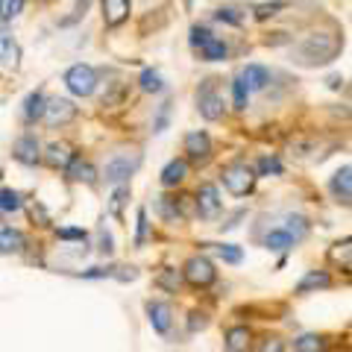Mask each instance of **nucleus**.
I'll use <instances>...</instances> for the list:
<instances>
[{"label": "nucleus", "mask_w": 352, "mask_h": 352, "mask_svg": "<svg viewBox=\"0 0 352 352\" xmlns=\"http://www.w3.org/2000/svg\"><path fill=\"white\" fill-rule=\"evenodd\" d=\"M285 223H288L285 229H288L296 241H302L308 232H311V220L302 217V214H288V217H285Z\"/></svg>", "instance_id": "72a5a7b5"}, {"label": "nucleus", "mask_w": 352, "mask_h": 352, "mask_svg": "<svg viewBox=\"0 0 352 352\" xmlns=\"http://www.w3.org/2000/svg\"><path fill=\"white\" fill-rule=\"evenodd\" d=\"M74 147L68 141H50L47 147H41V164L50 170H65L68 168V162L74 159Z\"/></svg>", "instance_id": "ddd939ff"}, {"label": "nucleus", "mask_w": 352, "mask_h": 352, "mask_svg": "<svg viewBox=\"0 0 352 352\" xmlns=\"http://www.w3.org/2000/svg\"><path fill=\"white\" fill-rule=\"evenodd\" d=\"M88 6H91V0H76V3H74V15L62 18V21H59V27H71V24H76V21H80V18H85Z\"/></svg>", "instance_id": "79ce46f5"}, {"label": "nucleus", "mask_w": 352, "mask_h": 352, "mask_svg": "<svg viewBox=\"0 0 352 352\" xmlns=\"http://www.w3.org/2000/svg\"><path fill=\"white\" fill-rule=\"evenodd\" d=\"M194 214L203 217V220H214L223 208V200H220V191L214 182H200V188L194 191Z\"/></svg>", "instance_id": "1a4fd4ad"}, {"label": "nucleus", "mask_w": 352, "mask_h": 352, "mask_svg": "<svg viewBox=\"0 0 352 352\" xmlns=\"http://www.w3.org/2000/svg\"><path fill=\"white\" fill-rule=\"evenodd\" d=\"M349 244L352 241L344 238V241H338V244H332V250H329V261H344V273H349Z\"/></svg>", "instance_id": "4c0bfd02"}, {"label": "nucleus", "mask_w": 352, "mask_h": 352, "mask_svg": "<svg viewBox=\"0 0 352 352\" xmlns=\"http://www.w3.org/2000/svg\"><path fill=\"white\" fill-rule=\"evenodd\" d=\"M340 50H344V32L338 27L311 30L291 47V62L302 65V68H320V65L335 62Z\"/></svg>", "instance_id": "f257e3e1"}, {"label": "nucleus", "mask_w": 352, "mask_h": 352, "mask_svg": "<svg viewBox=\"0 0 352 352\" xmlns=\"http://www.w3.org/2000/svg\"><path fill=\"white\" fill-rule=\"evenodd\" d=\"M170 100H164L162 106H159V115L156 118H153V132H164V129H168V118H170Z\"/></svg>", "instance_id": "37998d69"}, {"label": "nucleus", "mask_w": 352, "mask_h": 352, "mask_svg": "<svg viewBox=\"0 0 352 352\" xmlns=\"http://www.w3.org/2000/svg\"><path fill=\"white\" fill-rule=\"evenodd\" d=\"M208 326V314L206 311H191L188 314V332H203Z\"/></svg>", "instance_id": "a18cd8bd"}, {"label": "nucleus", "mask_w": 352, "mask_h": 352, "mask_svg": "<svg viewBox=\"0 0 352 352\" xmlns=\"http://www.w3.org/2000/svg\"><path fill=\"white\" fill-rule=\"evenodd\" d=\"M12 159L27 164V168H36V164H41V141L36 132H24V135L15 138L12 144Z\"/></svg>", "instance_id": "f8f14e48"}, {"label": "nucleus", "mask_w": 352, "mask_h": 352, "mask_svg": "<svg viewBox=\"0 0 352 352\" xmlns=\"http://www.w3.org/2000/svg\"><path fill=\"white\" fill-rule=\"evenodd\" d=\"M141 162H144V156H141L138 147H124V150L112 153V159L103 164L100 179L109 185V188H115V185H126L132 179V173L141 168Z\"/></svg>", "instance_id": "f03ea898"}, {"label": "nucleus", "mask_w": 352, "mask_h": 352, "mask_svg": "<svg viewBox=\"0 0 352 352\" xmlns=\"http://www.w3.org/2000/svg\"><path fill=\"white\" fill-rule=\"evenodd\" d=\"M256 176H282V159L276 156V153H270V156H261L258 162H256Z\"/></svg>", "instance_id": "2f4dec72"}, {"label": "nucleus", "mask_w": 352, "mask_h": 352, "mask_svg": "<svg viewBox=\"0 0 352 352\" xmlns=\"http://www.w3.org/2000/svg\"><path fill=\"white\" fill-rule=\"evenodd\" d=\"M188 173H191V164L179 156V159H170L168 164H164V170H162V176H159V182H162V188L173 191V188H179V185L188 179Z\"/></svg>", "instance_id": "f3484780"}, {"label": "nucleus", "mask_w": 352, "mask_h": 352, "mask_svg": "<svg viewBox=\"0 0 352 352\" xmlns=\"http://www.w3.org/2000/svg\"><path fill=\"white\" fill-rule=\"evenodd\" d=\"M285 6H288L285 0H270V3H258V6H252V18H256V21H270V18H276Z\"/></svg>", "instance_id": "f704fd0d"}, {"label": "nucleus", "mask_w": 352, "mask_h": 352, "mask_svg": "<svg viewBox=\"0 0 352 352\" xmlns=\"http://www.w3.org/2000/svg\"><path fill=\"white\" fill-rule=\"evenodd\" d=\"M229 85H232V109H235L238 115H244L247 109H250V88H247V82H244V76L235 74Z\"/></svg>", "instance_id": "bb28decb"}, {"label": "nucleus", "mask_w": 352, "mask_h": 352, "mask_svg": "<svg viewBox=\"0 0 352 352\" xmlns=\"http://www.w3.org/2000/svg\"><path fill=\"white\" fill-rule=\"evenodd\" d=\"M56 238H62V241H85L88 232L85 229H56Z\"/></svg>", "instance_id": "49530a36"}, {"label": "nucleus", "mask_w": 352, "mask_h": 352, "mask_svg": "<svg viewBox=\"0 0 352 352\" xmlns=\"http://www.w3.org/2000/svg\"><path fill=\"white\" fill-rule=\"evenodd\" d=\"M214 18L220 21V24H229V27H241V24H244V18H247V12H241L238 6H220L217 12H214Z\"/></svg>", "instance_id": "c9c22d12"}, {"label": "nucleus", "mask_w": 352, "mask_h": 352, "mask_svg": "<svg viewBox=\"0 0 352 352\" xmlns=\"http://www.w3.org/2000/svg\"><path fill=\"white\" fill-rule=\"evenodd\" d=\"M241 76H244V82L250 88V94L252 91H267V85L273 80V71L270 68H264V65H244V71H241Z\"/></svg>", "instance_id": "4be33fe9"}, {"label": "nucleus", "mask_w": 352, "mask_h": 352, "mask_svg": "<svg viewBox=\"0 0 352 352\" xmlns=\"http://www.w3.org/2000/svg\"><path fill=\"white\" fill-rule=\"evenodd\" d=\"M223 346H226V352H252V349H256V332H252L250 326L226 329Z\"/></svg>", "instance_id": "dca6fc26"}, {"label": "nucleus", "mask_w": 352, "mask_h": 352, "mask_svg": "<svg viewBox=\"0 0 352 352\" xmlns=\"http://www.w3.org/2000/svg\"><path fill=\"white\" fill-rule=\"evenodd\" d=\"M296 244H300V241H296L285 226L270 229V232L261 238V247H264V250H270V252H291Z\"/></svg>", "instance_id": "aec40b11"}, {"label": "nucleus", "mask_w": 352, "mask_h": 352, "mask_svg": "<svg viewBox=\"0 0 352 352\" xmlns=\"http://www.w3.org/2000/svg\"><path fill=\"white\" fill-rule=\"evenodd\" d=\"M329 194H332V200L338 206L349 208V203H352V168L349 164H344V168L329 179Z\"/></svg>", "instance_id": "2eb2a0df"}, {"label": "nucleus", "mask_w": 352, "mask_h": 352, "mask_svg": "<svg viewBox=\"0 0 352 352\" xmlns=\"http://www.w3.org/2000/svg\"><path fill=\"white\" fill-rule=\"evenodd\" d=\"M21 44L12 38V36H6V32H0V65L9 71H18L21 68Z\"/></svg>", "instance_id": "b1692460"}, {"label": "nucleus", "mask_w": 352, "mask_h": 352, "mask_svg": "<svg viewBox=\"0 0 352 352\" xmlns=\"http://www.w3.org/2000/svg\"><path fill=\"white\" fill-rule=\"evenodd\" d=\"M294 352H323L326 349V335H317V332H305L300 338H294Z\"/></svg>", "instance_id": "7c9ffc66"}, {"label": "nucleus", "mask_w": 352, "mask_h": 352, "mask_svg": "<svg viewBox=\"0 0 352 352\" xmlns=\"http://www.w3.org/2000/svg\"><path fill=\"white\" fill-rule=\"evenodd\" d=\"M6 24H9V18H6V3L0 0V32L6 30Z\"/></svg>", "instance_id": "3c124183"}, {"label": "nucleus", "mask_w": 352, "mask_h": 352, "mask_svg": "<svg viewBox=\"0 0 352 352\" xmlns=\"http://www.w3.org/2000/svg\"><path fill=\"white\" fill-rule=\"evenodd\" d=\"M80 279H112L115 276V267L112 264H106V267H91V270H82V273H76Z\"/></svg>", "instance_id": "c03bdc74"}, {"label": "nucleus", "mask_w": 352, "mask_h": 352, "mask_svg": "<svg viewBox=\"0 0 352 352\" xmlns=\"http://www.w3.org/2000/svg\"><path fill=\"white\" fill-rule=\"evenodd\" d=\"M326 288H332V273H329V270H308L305 276L296 282L294 294H296V296H305V294L326 291Z\"/></svg>", "instance_id": "a211bd4d"}, {"label": "nucleus", "mask_w": 352, "mask_h": 352, "mask_svg": "<svg viewBox=\"0 0 352 352\" xmlns=\"http://www.w3.org/2000/svg\"><path fill=\"white\" fill-rule=\"evenodd\" d=\"M197 53H200V59H203V62H223V59H229V41L212 36V38H208Z\"/></svg>", "instance_id": "a878e982"}, {"label": "nucleus", "mask_w": 352, "mask_h": 352, "mask_svg": "<svg viewBox=\"0 0 352 352\" xmlns=\"http://www.w3.org/2000/svg\"><path fill=\"white\" fill-rule=\"evenodd\" d=\"M38 3H41V0H38Z\"/></svg>", "instance_id": "864d4df0"}, {"label": "nucleus", "mask_w": 352, "mask_h": 352, "mask_svg": "<svg viewBox=\"0 0 352 352\" xmlns=\"http://www.w3.org/2000/svg\"><path fill=\"white\" fill-rule=\"evenodd\" d=\"M6 3V18L9 21H15L21 12H24V0H3Z\"/></svg>", "instance_id": "de8ad7c7"}, {"label": "nucleus", "mask_w": 352, "mask_h": 352, "mask_svg": "<svg viewBox=\"0 0 352 352\" xmlns=\"http://www.w3.org/2000/svg\"><path fill=\"white\" fill-rule=\"evenodd\" d=\"M212 36H214V32L208 30L206 24H194V27H191V47H194V50H200Z\"/></svg>", "instance_id": "a19ab883"}, {"label": "nucleus", "mask_w": 352, "mask_h": 352, "mask_svg": "<svg viewBox=\"0 0 352 352\" xmlns=\"http://www.w3.org/2000/svg\"><path fill=\"white\" fill-rule=\"evenodd\" d=\"M182 285H185L182 270H176V267H164L159 276H156V288L168 291V294H179V291H182Z\"/></svg>", "instance_id": "cd10ccee"}, {"label": "nucleus", "mask_w": 352, "mask_h": 352, "mask_svg": "<svg viewBox=\"0 0 352 352\" xmlns=\"http://www.w3.org/2000/svg\"><path fill=\"white\" fill-rule=\"evenodd\" d=\"M80 115V109L74 106V100L68 97H47V103H44V115H41V124L50 126V129H62L76 120Z\"/></svg>", "instance_id": "6e6552de"}, {"label": "nucleus", "mask_w": 352, "mask_h": 352, "mask_svg": "<svg viewBox=\"0 0 352 352\" xmlns=\"http://www.w3.org/2000/svg\"><path fill=\"white\" fill-rule=\"evenodd\" d=\"M138 88L144 94H162L164 91V76L156 68H144L141 76H138Z\"/></svg>", "instance_id": "c756f323"}, {"label": "nucleus", "mask_w": 352, "mask_h": 352, "mask_svg": "<svg viewBox=\"0 0 352 352\" xmlns=\"http://www.w3.org/2000/svg\"><path fill=\"white\" fill-rule=\"evenodd\" d=\"M144 311H147V320L153 326L156 335H170L173 329V305L168 300H147L144 302Z\"/></svg>", "instance_id": "9b49d317"}, {"label": "nucleus", "mask_w": 352, "mask_h": 352, "mask_svg": "<svg viewBox=\"0 0 352 352\" xmlns=\"http://www.w3.org/2000/svg\"><path fill=\"white\" fill-rule=\"evenodd\" d=\"M97 250H100V256H112V235H109V232H100V247H97Z\"/></svg>", "instance_id": "8fccbe9b"}, {"label": "nucleus", "mask_w": 352, "mask_h": 352, "mask_svg": "<svg viewBox=\"0 0 352 352\" xmlns=\"http://www.w3.org/2000/svg\"><path fill=\"white\" fill-rule=\"evenodd\" d=\"M214 252H217V256L223 258L226 264H241V261H244V250L235 247V244H217Z\"/></svg>", "instance_id": "ea45409f"}, {"label": "nucleus", "mask_w": 352, "mask_h": 352, "mask_svg": "<svg viewBox=\"0 0 352 352\" xmlns=\"http://www.w3.org/2000/svg\"><path fill=\"white\" fill-rule=\"evenodd\" d=\"M194 103H197L200 118L208 120V124H217V120L226 118V100H223V94H220V80L217 76H206V80L197 85Z\"/></svg>", "instance_id": "7ed1b4c3"}, {"label": "nucleus", "mask_w": 352, "mask_h": 352, "mask_svg": "<svg viewBox=\"0 0 352 352\" xmlns=\"http://www.w3.org/2000/svg\"><path fill=\"white\" fill-rule=\"evenodd\" d=\"M329 85H332V88H340V85H344V80H340V76H332V80H329Z\"/></svg>", "instance_id": "603ef678"}, {"label": "nucleus", "mask_w": 352, "mask_h": 352, "mask_svg": "<svg viewBox=\"0 0 352 352\" xmlns=\"http://www.w3.org/2000/svg\"><path fill=\"white\" fill-rule=\"evenodd\" d=\"M65 88L74 94V97H91L97 91V85H100V74H97L91 65H71L68 71H65Z\"/></svg>", "instance_id": "423d86ee"}, {"label": "nucleus", "mask_w": 352, "mask_h": 352, "mask_svg": "<svg viewBox=\"0 0 352 352\" xmlns=\"http://www.w3.org/2000/svg\"><path fill=\"white\" fill-rule=\"evenodd\" d=\"M27 250V235L21 229H0V256H18V252Z\"/></svg>", "instance_id": "5701e85b"}, {"label": "nucleus", "mask_w": 352, "mask_h": 352, "mask_svg": "<svg viewBox=\"0 0 352 352\" xmlns=\"http://www.w3.org/2000/svg\"><path fill=\"white\" fill-rule=\"evenodd\" d=\"M129 94H132V82L115 80V82L106 85V91H103V97H100V106H103V109H120V106H126Z\"/></svg>", "instance_id": "6ab92c4d"}, {"label": "nucleus", "mask_w": 352, "mask_h": 352, "mask_svg": "<svg viewBox=\"0 0 352 352\" xmlns=\"http://www.w3.org/2000/svg\"><path fill=\"white\" fill-rule=\"evenodd\" d=\"M182 153H185V162L194 164V168H206L208 162L214 159V141L206 129H194L182 138Z\"/></svg>", "instance_id": "39448f33"}, {"label": "nucleus", "mask_w": 352, "mask_h": 352, "mask_svg": "<svg viewBox=\"0 0 352 352\" xmlns=\"http://www.w3.org/2000/svg\"><path fill=\"white\" fill-rule=\"evenodd\" d=\"M0 212H6V214H18V212H24V194H21L18 188H0Z\"/></svg>", "instance_id": "c85d7f7f"}, {"label": "nucleus", "mask_w": 352, "mask_h": 352, "mask_svg": "<svg viewBox=\"0 0 352 352\" xmlns=\"http://www.w3.org/2000/svg\"><path fill=\"white\" fill-rule=\"evenodd\" d=\"M182 279H185V285H191V288H212V285L217 282L214 261L197 252V256H191L182 264Z\"/></svg>", "instance_id": "0eeeda50"}, {"label": "nucleus", "mask_w": 352, "mask_h": 352, "mask_svg": "<svg viewBox=\"0 0 352 352\" xmlns=\"http://www.w3.org/2000/svg\"><path fill=\"white\" fill-rule=\"evenodd\" d=\"M44 103H47V94L41 91H30L27 94V100H24V109H21V115H24V124H38L41 115H44Z\"/></svg>", "instance_id": "393cba45"}, {"label": "nucleus", "mask_w": 352, "mask_h": 352, "mask_svg": "<svg viewBox=\"0 0 352 352\" xmlns=\"http://www.w3.org/2000/svg\"><path fill=\"white\" fill-rule=\"evenodd\" d=\"M156 214L164 223H176L194 214V200L191 197H176V194H162L156 200Z\"/></svg>", "instance_id": "9d476101"}, {"label": "nucleus", "mask_w": 352, "mask_h": 352, "mask_svg": "<svg viewBox=\"0 0 352 352\" xmlns=\"http://www.w3.org/2000/svg\"><path fill=\"white\" fill-rule=\"evenodd\" d=\"M132 12V0H103V24L109 30L120 27Z\"/></svg>", "instance_id": "412c9836"}, {"label": "nucleus", "mask_w": 352, "mask_h": 352, "mask_svg": "<svg viewBox=\"0 0 352 352\" xmlns=\"http://www.w3.org/2000/svg\"><path fill=\"white\" fill-rule=\"evenodd\" d=\"M118 282H132V279H138V270L135 267H115V276Z\"/></svg>", "instance_id": "09e8293b"}, {"label": "nucleus", "mask_w": 352, "mask_h": 352, "mask_svg": "<svg viewBox=\"0 0 352 352\" xmlns=\"http://www.w3.org/2000/svg\"><path fill=\"white\" fill-rule=\"evenodd\" d=\"M220 182H223V188L232 197H247V194H252V188H256L258 176L252 170V164L238 159V162H229L226 168L220 170Z\"/></svg>", "instance_id": "20e7f679"}, {"label": "nucleus", "mask_w": 352, "mask_h": 352, "mask_svg": "<svg viewBox=\"0 0 352 352\" xmlns=\"http://www.w3.org/2000/svg\"><path fill=\"white\" fill-rule=\"evenodd\" d=\"M256 352H288V340H285L282 335H264L258 340Z\"/></svg>", "instance_id": "e433bc0d"}, {"label": "nucleus", "mask_w": 352, "mask_h": 352, "mask_svg": "<svg viewBox=\"0 0 352 352\" xmlns=\"http://www.w3.org/2000/svg\"><path fill=\"white\" fill-rule=\"evenodd\" d=\"M129 182L126 185H115V188H112V197H109V212H112L115 217H120V214H124V206L129 203Z\"/></svg>", "instance_id": "473e14b6"}, {"label": "nucleus", "mask_w": 352, "mask_h": 352, "mask_svg": "<svg viewBox=\"0 0 352 352\" xmlns=\"http://www.w3.org/2000/svg\"><path fill=\"white\" fill-rule=\"evenodd\" d=\"M65 176H68L71 182H82V185L100 182V170H97L88 159H82V153H74V159L68 162V168H65Z\"/></svg>", "instance_id": "4468645a"}, {"label": "nucleus", "mask_w": 352, "mask_h": 352, "mask_svg": "<svg viewBox=\"0 0 352 352\" xmlns=\"http://www.w3.org/2000/svg\"><path fill=\"white\" fill-rule=\"evenodd\" d=\"M147 238H150V220H147V208H138V226H135V244L138 250L147 244Z\"/></svg>", "instance_id": "58836bf2"}]
</instances>
